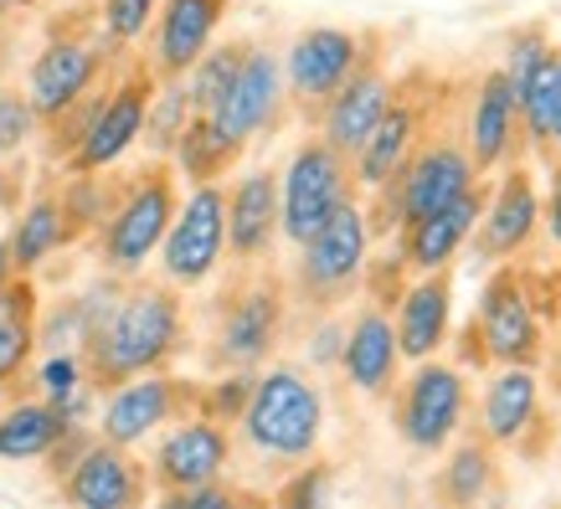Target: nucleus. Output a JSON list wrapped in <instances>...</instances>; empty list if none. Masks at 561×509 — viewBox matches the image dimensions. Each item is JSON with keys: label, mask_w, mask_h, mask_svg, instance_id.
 I'll return each instance as SVG.
<instances>
[{"label": "nucleus", "mask_w": 561, "mask_h": 509, "mask_svg": "<svg viewBox=\"0 0 561 509\" xmlns=\"http://www.w3.org/2000/svg\"><path fill=\"white\" fill-rule=\"evenodd\" d=\"M11 273H16V268H11V247H5V242H0V284H5V278H11Z\"/></svg>", "instance_id": "obj_44"}, {"label": "nucleus", "mask_w": 561, "mask_h": 509, "mask_svg": "<svg viewBox=\"0 0 561 509\" xmlns=\"http://www.w3.org/2000/svg\"><path fill=\"white\" fill-rule=\"evenodd\" d=\"M341 345H345V324L324 309V320L309 329V366H341Z\"/></svg>", "instance_id": "obj_40"}, {"label": "nucleus", "mask_w": 561, "mask_h": 509, "mask_svg": "<svg viewBox=\"0 0 561 509\" xmlns=\"http://www.w3.org/2000/svg\"><path fill=\"white\" fill-rule=\"evenodd\" d=\"M324 489H330V463H309L294 468V478L278 489V505H320Z\"/></svg>", "instance_id": "obj_39"}, {"label": "nucleus", "mask_w": 561, "mask_h": 509, "mask_svg": "<svg viewBox=\"0 0 561 509\" xmlns=\"http://www.w3.org/2000/svg\"><path fill=\"white\" fill-rule=\"evenodd\" d=\"M479 211H484V190H463L459 201H448L443 211L433 217H417L402 227V268L412 273H433V268H448L459 247L474 238L479 227Z\"/></svg>", "instance_id": "obj_24"}, {"label": "nucleus", "mask_w": 561, "mask_h": 509, "mask_svg": "<svg viewBox=\"0 0 561 509\" xmlns=\"http://www.w3.org/2000/svg\"><path fill=\"white\" fill-rule=\"evenodd\" d=\"M371 268V211L351 196L330 211L320 232L299 242L294 263V299L309 309H335L360 289V278Z\"/></svg>", "instance_id": "obj_4"}, {"label": "nucleus", "mask_w": 561, "mask_h": 509, "mask_svg": "<svg viewBox=\"0 0 561 509\" xmlns=\"http://www.w3.org/2000/svg\"><path fill=\"white\" fill-rule=\"evenodd\" d=\"M154 11H160V0H103V36L114 47H129L150 32Z\"/></svg>", "instance_id": "obj_37"}, {"label": "nucleus", "mask_w": 561, "mask_h": 509, "mask_svg": "<svg viewBox=\"0 0 561 509\" xmlns=\"http://www.w3.org/2000/svg\"><path fill=\"white\" fill-rule=\"evenodd\" d=\"M68 417L51 407L47 396H32V402H11L0 407V459L5 463H32L47 459L51 448L68 432Z\"/></svg>", "instance_id": "obj_29"}, {"label": "nucleus", "mask_w": 561, "mask_h": 509, "mask_svg": "<svg viewBox=\"0 0 561 509\" xmlns=\"http://www.w3.org/2000/svg\"><path fill=\"white\" fill-rule=\"evenodd\" d=\"M36 108L26 93H16V88H0V160H11V154H21L26 144H32L36 135Z\"/></svg>", "instance_id": "obj_36"}, {"label": "nucleus", "mask_w": 561, "mask_h": 509, "mask_svg": "<svg viewBox=\"0 0 561 509\" xmlns=\"http://www.w3.org/2000/svg\"><path fill=\"white\" fill-rule=\"evenodd\" d=\"M479 186V170H474V154L454 144V139H438V144H417L408 154V165L391 175L387 186L376 190V201L397 221V232L417 217H433L443 211L448 201H459L463 190Z\"/></svg>", "instance_id": "obj_8"}, {"label": "nucleus", "mask_w": 561, "mask_h": 509, "mask_svg": "<svg viewBox=\"0 0 561 509\" xmlns=\"http://www.w3.org/2000/svg\"><path fill=\"white\" fill-rule=\"evenodd\" d=\"M557 72H561V57H557ZM551 144L561 150V88H557V124H551Z\"/></svg>", "instance_id": "obj_42"}, {"label": "nucleus", "mask_w": 561, "mask_h": 509, "mask_svg": "<svg viewBox=\"0 0 561 509\" xmlns=\"http://www.w3.org/2000/svg\"><path fill=\"white\" fill-rule=\"evenodd\" d=\"M36 320H42V293L32 273H11L0 284V386L26 375L36 356Z\"/></svg>", "instance_id": "obj_28"}, {"label": "nucleus", "mask_w": 561, "mask_h": 509, "mask_svg": "<svg viewBox=\"0 0 561 509\" xmlns=\"http://www.w3.org/2000/svg\"><path fill=\"white\" fill-rule=\"evenodd\" d=\"M284 324H289V289H284V278L263 273V263L253 273V263H248V278L221 293L217 339H211L206 360L221 366V371H257L278 350Z\"/></svg>", "instance_id": "obj_5"}, {"label": "nucleus", "mask_w": 561, "mask_h": 509, "mask_svg": "<svg viewBox=\"0 0 561 509\" xmlns=\"http://www.w3.org/2000/svg\"><path fill=\"white\" fill-rule=\"evenodd\" d=\"M232 0H165L154 11V47H150V68L154 78H186V68L211 47L217 26L227 21Z\"/></svg>", "instance_id": "obj_19"}, {"label": "nucleus", "mask_w": 561, "mask_h": 509, "mask_svg": "<svg viewBox=\"0 0 561 509\" xmlns=\"http://www.w3.org/2000/svg\"><path fill=\"white\" fill-rule=\"evenodd\" d=\"M515 124H520V99H515L505 68L484 72L474 93V114H469V154H474L479 175L505 165V154L515 144Z\"/></svg>", "instance_id": "obj_27"}, {"label": "nucleus", "mask_w": 561, "mask_h": 509, "mask_svg": "<svg viewBox=\"0 0 561 509\" xmlns=\"http://www.w3.org/2000/svg\"><path fill=\"white\" fill-rule=\"evenodd\" d=\"M26 5H36V0H0V21L11 16V11H26Z\"/></svg>", "instance_id": "obj_43"}, {"label": "nucleus", "mask_w": 561, "mask_h": 509, "mask_svg": "<svg viewBox=\"0 0 561 509\" xmlns=\"http://www.w3.org/2000/svg\"><path fill=\"white\" fill-rule=\"evenodd\" d=\"M232 463V432L227 423L206 417V412H186L175 417V427L165 438L154 442V459H150V489L181 494L191 484H206V478H221Z\"/></svg>", "instance_id": "obj_13"}, {"label": "nucleus", "mask_w": 561, "mask_h": 509, "mask_svg": "<svg viewBox=\"0 0 561 509\" xmlns=\"http://www.w3.org/2000/svg\"><path fill=\"white\" fill-rule=\"evenodd\" d=\"M351 196H356L351 160L335 144H324L320 135L305 139L289 154L284 175H278V238L294 242V247L309 242L330 221V211L341 201H351Z\"/></svg>", "instance_id": "obj_6"}, {"label": "nucleus", "mask_w": 561, "mask_h": 509, "mask_svg": "<svg viewBox=\"0 0 561 509\" xmlns=\"http://www.w3.org/2000/svg\"><path fill=\"white\" fill-rule=\"evenodd\" d=\"M238 160H242V144L221 135L217 124H211V114H191V124L181 129V139H175V150H171L175 175H186L191 186L221 181Z\"/></svg>", "instance_id": "obj_31"}, {"label": "nucleus", "mask_w": 561, "mask_h": 509, "mask_svg": "<svg viewBox=\"0 0 561 509\" xmlns=\"http://www.w3.org/2000/svg\"><path fill=\"white\" fill-rule=\"evenodd\" d=\"M541 227H546V238H551V247L561 253V160L551 165V201H546Z\"/></svg>", "instance_id": "obj_41"}, {"label": "nucleus", "mask_w": 561, "mask_h": 509, "mask_svg": "<svg viewBox=\"0 0 561 509\" xmlns=\"http://www.w3.org/2000/svg\"><path fill=\"white\" fill-rule=\"evenodd\" d=\"M561 57V51H557ZM557 57H546L541 72L526 83L520 93V129H526L530 150H551V124H557V88H561V72H557Z\"/></svg>", "instance_id": "obj_35"}, {"label": "nucleus", "mask_w": 561, "mask_h": 509, "mask_svg": "<svg viewBox=\"0 0 561 509\" xmlns=\"http://www.w3.org/2000/svg\"><path fill=\"white\" fill-rule=\"evenodd\" d=\"M463 371L443 366V360H417V371L397 391V438L408 442L412 453H443L463 423Z\"/></svg>", "instance_id": "obj_9"}, {"label": "nucleus", "mask_w": 561, "mask_h": 509, "mask_svg": "<svg viewBox=\"0 0 561 509\" xmlns=\"http://www.w3.org/2000/svg\"><path fill=\"white\" fill-rule=\"evenodd\" d=\"M417 144H423V114H417L408 99H397V93H391L387 114L376 119L371 139L351 154V175H356V186L366 190V196H376L397 170L408 165V154L417 150Z\"/></svg>", "instance_id": "obj_25"}, {"label": "nucleus", "mask_w": 561, "mask_h": 509, "mask_svg": "<svg viewBox=\"0 0 561 509\" xmlns=\"http://www.w3.org/2000/svg\"><path fill=\"white\" fill-rule=\"evenodd\" d=\"M479 345L494 366H536L541 360V314H536V293L515 268H500L484 284V299H479Z\"/></svg>", "instance_id": "obj_12"}, {"label": "nucleus", "mask_w": 561, "mask_h": 509, "mask_svg": "<svg viewBox=\"0 0 561 509\" xmlns=\"http://www.w3.org/2000/svg\"><path fill=\"white\" fill-rule=\"evenodd\" d=\"M278 242V175L273 170H242L238 186L227 190V253L248 263H263Z\"/></svg>", "instance_id": "obj_20"}, {"label": "nucleus", "mask_w": 561, "mask_h": 509, "mask_svg": "<svg viewBox=\"0 0 561 509\" xmlns=\"http://www.w3.org/2000/svg\"><path fill=\"white\" fill-rule=\"evenodd\" d=\"M227 257V190L217 181L191 186L186 201H175V217L160 238V273L175 289H202Z\"/></svg>", "instance_id": "obj_7"}, {"label": "nucleus", "mask_w": 561, "mask_h": 509, "mask_svg": "<svg viewBox=\"0 0 561 509\" xmlns=\"http://www.w3.org/2000/svg\"><path fill=\"white\" fill-rule=\"evenodd\" d=\"M284 103H289L284 62H278L268 47H248L238 78L227 83V93H221L217 108H211V124L248 150L257 135H268L273 124L284 119Z\"/></svg>", "instance_id": "obj_15"}, {"label": "nucleus", "mask_w": 561, "mask_h": 509, "mask_svg": "<svg viewBox=\"0 0 561 509\" xmlns=\"http://www.w3.org/2000/svg\"><path fill=\"white\" fill-rule=\"evenodd\" d=\"M253 371H227L217 381V386H202V402H196V412H206V417H217V423H238L242 407H248V396H253Z\"/></svg>", "instance_id": "obj_38"}, {"label": "nucleus", "mask_w": 561, "mask_h": 509, "mask_svg": "<svg viewBox=\"0 0 561 509\" xmlns=\"http://www.w3.org/2000/svg\"><path fill=\"white\" fill-rule=\"evenodd\" d=\"M248 47H253V42H221V47H206L202 57L186 68L181 88H186V99H191V108H196V114H211V108H217V99L227 93V83L238 78Z\"/></svg>", "instance_id": "obj_33"}, {"label": "nucleus", "mask_w": 561, "mask_h": 509, "mask_svg": "<svg viewBox=\"0 0 561 509\" xmlns=\"http://www.w3.org/2000/svg\"><path fill=\"white\" fill-rule=\"evenodd\" d=\"M479 423H484V442L490 448H515L530 427L541 423V381H536V366H500L484 386V407H479Z\"/></svg>", "instance_id": "obj_26"}, {"label": "nucleus", "mask_w": 561, "mask_h": 509, "mask_svg": "<svg viewBox=\"0 0 561 509\" xmlns=\"http://www.w3.org/2000/svg\"><path fill=\"white\" fill-rule=\"evenodd\" d=\"M99 72H103V51H99V42L57 32V36L47 42V47H42V51L32 57V72H26V99H32L36 119H42V124L62 119L72 103L93 93Z\"/></svg>", "instance_id": "obj_17"}, {"label": "nucleus", "mask_w": 561, "mask_h": 509, "mask_svg": "<svg viewBox=\"0 0 561 509\" xmlns=\"http://www.w3.org/2000/svg\"><path fill=\"white\" fill-rule=\"evenodd\" d=\"M154 68L150 62H135L124 72L119 83L108 88L88 119L78 150L68 154V170H114L124 154L139 144V129H145V108H150V93H154Z\"/></svg>", "instance_id": "obj_10"}, {"label": "nucleus", "mask_w": 561, "mask_h": 509, "mask_svg": "<svg viewBox=\"0 0 561 509\" xmlns=\"http://www.w3.org/2000/svg\"><path fill=\"white\" fill-rule=\"evenodd\" d=\"M68 242H72V227H68V211H62V196L42 190V196L16 217L11 238H5V247H11V268L36 273L57 247H68Z\"/></svg>", "instance_id": "obj_30"}, {"label": "nucleus", "mask_w": 561, "mask_h": 509, "mask_svg": "<svg viewBox=\"0 0 561 509\" xmlns=\"http://www.w3.org/2000/svg\"><path fill=\"white\" fill-rule=\"evenodd\" d=\"M191 99H186V88H181V78H160L150 93V108H145V129H139V139L150 144V154H165L171 160L175 150V139H181V129L191 124Z\"/></svg>", "instance_id": "obj_34"}, {"label": "nucleus", "mask_w": 561, "mask_h": 509, "mask_svg": "<svg viewBox=\"0 0 561 509\" xmlns=\"http://www.w3.org/2000/svg\"><path fill=\"white\" fill-rule=\"evenodd\" d=\"M57 494L78 509H129L150 499V468L129 459V448L88 438V448L57 474Z\"/></svg>", "instance_id": "obj_16"}, {"label": "nucleus", "mask_w": 561, "mask_h": 509, "mask_svg": "<svg viewBox=\"0 0 561 509\" xmlns=\"http://www.w3.org/2000/svg\"><path fill=\"white\" fill-rule=\"evenodd\" d=\"M242 442L268 463H309L324 438V396L299 366H273L253 381L238 417Z\"/></svg>", "instance_id": "obj_2"}, {"label": "nucleus", "mask_w": 561, "mask_h": 509, "mask_svg": "<svg viewBox=\"0 0 561 509\" xmlns=\"http://www.w3.org/2000/svg\"><path fill=\"white\" fill-rule=\"evenodd\" d=\"M196 402H202V386H191V381H175V375L160 371L129 375L119 386H108V402L99 412V438L135 448V442L154 438L165 423L196 412Z\"/></svg>", "instance_id": "obj_11"}, {"label": "nucleus", "mask_w": 561, "mask_h": 509, "mask_svg": "<svg viewBox=\"0 0 561 509\" xmlns=\"http://www.w3.org/2000/svg\"><path fill=\"white\" fill-rule=\"evenodd\" d=\"M397 350L402 360H427L443 350V339L454 329V284H448V268H433V273H417V284L402 289L397 299Z\"/></svg>", "instance_id": "obj_21"}, {"label": "nucleus", "mask_w": 561, "mask_h": 509, "mask_svg": "<svg viewBox=\"0 0 561 509\" xmlns=\"http://www.w3.org/2000/svg\"><path fill=\"white\" fill-rule=\"evenodd\" d=\"M391 93H397V88H391V78L376 68L371 57H366V62H360V68L320 103V139H324V144H335V150L351 160V154L371 139L376 119L387 114Z\"/></svg>", "instance_id": "obj_18"}, {"label": "nucleus", "mask_w": 561, "mask_h": 509, "mask_svg": "<svg viewBox=\"0 0 561 509\" xmlns=\"http://www.w3.org/2000/svg\"><path fill=\"white\" fill-rule=\"evenodd\" d=\"M175 165L165 154H154L150 165L139 170L129 186H119V201L103 217L99 227V263L114 278H135L145 273L154 253H160V238L175 217Z\"/></svg>", "instance_id": "obj_3"}, {"label": "nucleus", "mask_w": 561, "mask_h": 509, "mask_svg": "<svg viewBox=\"0 0 561 509\" xmlns=\"http://www.w3.org/2000/svg\"><path fill=\"white\" fill-rule=\"evenodd\" d=\"M284 62V88L299 108H314L366 62V36L345 32V26H309L294 36V47L278 57Z\"/></svg>", "instance_id": "obj_14"}, {"label": "nucleus", "mask_w": 561, "mask_h": 509, "mask_svg": "<svg viewBox=\"0 0 561 509\" xmlns=\"http://www.w3.org/2000/svg\"><path fill=\"white\" fill-rule=\"evenodd\" d=\"M186 350V299L175 284L119 289L103 324L83 339V366L93 391H108L145 371H165Z\"/></svg>", "instance_id": "obj_1"}, {"label": "nucleus", "mask_w": 561, "mask_h": 509, "mask_svg": "<svg viewBox=\"0 0 561 509\" xmlns=\"http://www.w3.org/2000/svg\"><path fill=\"white\" fill-rule=\"evenodd\" d=\"M494 494V453L484 438H469L459 442L454 453H448V463H443L438 474V499H448V505H479V499H490Z\"/></svg>", "instance_id": "obj_32"}, {"label": "nucleus", "mask_w": 561, "mask_h": 509, "mask_svg": "<svg viewBox=\"0 0 561 509\" xmlns=\"http://www.w3.org/2000/svg\"><path fill=\"white\" fill-rule=\"evenodd\" d=\"M541 227V196H536V181L530 170H511L494 196H484V211H479V253L484 257H515L526 253L530 238Z\"/></svg>", "instance_id": "obj_23"}, {"label": "nucleus", "mask_w": 561, "mask_h": 509, "mask_svg": "<svg viewBox=\"0 0 561 509\" xmlns=\"http://www.w3.org/2000/svg\"><path fill=\"white\" fill-rule=\"evenodd\" d=\"M397 366H402V350H397L391 314L381 304H366L356 320L345 324V345H341L345 381H351L360 396H391Z\"/></svg>", "instance_id": "obj_22"}]
</instances>
